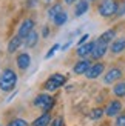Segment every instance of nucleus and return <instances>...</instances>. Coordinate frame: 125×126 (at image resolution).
<instances>
[{
  "mask_svg": "<svg viewBox=\"0 0 125 126\" xmlns=\"http://www.w3.org/2000/svg\"><path fill=\"white\" fill-rule=\"evenodd\" d=\"M53 22H54L56 26H62V25H65V23L68 22V16H66V12H65V11L59 12V14L53 18Z\"/></svg>",
  "mask_w": 125,
  "mask_h": 126,
  "instance_id": "19",
  "label": "nucleus"
},
{
  "mask_svg": "<svg viewBox=\"0 0 125 126\" xmlns=\"http://www.w3.org/2000/svg\"><path fill=\"white\" fill-rule=\"evenodd\" d=\"M31 31H34V20L33 18H25V20L22 22V25L19 26V35L22 37V39H25Z\"/></svg>",
  "mask_w": 125,
  "mask_h": 126,
  "instance_id": "6",
  "label": "nucleus"
},
{
  "mask_svg": "<svg viewBox=\"0 0 125 126\" xmlns=\"http://www.w3.org/2000/svg\"><path fill=\"white\" fill-rule=\"evenodd\" d=\"M29 65H31V57H29V54L22 52V54H19V55H17V66L20 68L22 71L28 69Z\"/></svg>",
  "mask_w": 125,
  "mask_h": 126,
  "instance_id": "12",
  "label": "nucleus"
},
{
  "mask_svg": "<svg viewBox=\"0 0 125 126\" xmlns=\"http://www.w3.org/2000/svg\"><path fill=\"white\" fill-rule=\"evenodd\" d=\"M59 48H60V46L57 45V43H56V45H53L51 48H49V51L46 52V55H45V59H51V57H53V55H54V52H56V51H57V49H59Z\"/></svg>",
  "mask_w": 125,
  "mask_h": 126,
  "instance_id": "24",
  "label": "nucleus"
},
{
  "mask_svg": "<svg viewBox=\"0 0 125 126\" xmlns=\"http://www.w3.org/2000/svg\"><path fill=\"white\" fill-rule=\"evenodd\" d=\"M114 39H116V29H108V31H105V32L99 37L97 40H101V42H104V43H107V45H108V43L113 42Z\"/></svg>",
  "mask_w": 125,
  "mask_h": 126,
  "instance_id": "18",
  "label": "nucleus"
},
{
  "mask_svg": "<svg viewBox=\"0 0 125 126\" xmlns=\"http://www.w3.org/2000/svg\"><path fill=\"white\" fill-rule=\"evenodd\" d=\"M122 51H125V37L116 39L111 43V52L113 54H121Z\"/></svg>",
  "mask_w": 125,
  "mask_h": 126,
  "instance_id": "15",
  "label": "nucleus"
},
{
  "mask_svg": "<svg viewBox=\"0 0 125 126\" xmlns=\"http://www.w3.org/2000/svg\"><path fill=\"white\" fill-rule=\"evenodd\" d=\"M49 123H51V115H49V112H43V114L36 118L33 126H49Z\"/></svg>",
  "mask_w": 125,
  "mask_h": 126,
  "instance_id": "17",
  "label": "nucleus"
},
{
  "mask_svg": "<svg viewBox=\"0 0 125 126\" xmlns=\"http://www.w3.org/2000/svg\"><path fill=\"white\" fill-rule=\"evenodd\" d=\"M117 3L116 0H104V2L99 5V14L102 17H113L117 12Z\"/></svg>",
  "mask_w": 125,
  "mask_h": 126,
  "instance_id": "3",
  "label": "nucleus"
},
{
  "mask_svg": "<svg viewBox=\"0 0 125 126\" xmlns=\"http://www.w3.org/2000/svg\"><path fill=\"white\" fill-rule=\"evenodd\" d=\"M17 85V74L14 69L11 68H6L5 71L0 75V89L3 92H9L16 88Z\"/></svg>",
  "mask_w": 125,
  "mask_h": 126,
  "instance_id": "1",
  "label": "nucleus"
},
{
  "mask_svg": "<svg viewBox=\"0 0 125 126\" xmlns=\"http://www.w3.org/2000/svg\"><path fill=\"white\" fill-rule=\"evenodd\" d=\"M6 126H29L26 120H23V118H16V120H12L9 122Z\"/></svg>",
  "mask_w": 125,
  "mask_h": 126,
  "instance_id": "23",
  "label": "nucleus"
},
{
  "mask_svg": "<svg viewBox=\"0 0 125 126\" xmlns=\"http://www.w3.org/2000/svg\"><path fill=\"white\" fill-rule=\"evenodd\" d=\"M113 92L116 97H125V81H121L113 88Z\"/></svg>",
  "mask_w": 125,
  "mask_h": 126,
  "instance_id": "21",
  "label": "nucleus"
},
{
  "mask_svg": "<svg viewBox=\"0 0 125 126\" xmlns=\"http://www.w3.org/2000/svg\"><path fill=\"white\" fill-rule=\"evenodd\" d=\"M88 8H90L88 0H79L77 5H76V8H74V16H76V17H82L83 14H86Z\"/></svg>",
  "mask_w": 125,
  "mask_h": 126,
  "instance_id": "13",
  "label": "nucleus"
},
{
  "mask_svg": "<svg viewBox=\"0 0 125 126\" xmlns=\"http://www.w3.org/2000/svg\"><path fill=\"white\" fill-rule=\"evenodd\" d=\"M49 126H63V118L62 117L56 118V120H53L51 123H49Z\"/></svg>",
  "mask_w": 125,
  "mask_h": 126,
  "instance_id": "27",
  "label": "nucleus"
},
{
  "mask_svg": "<svg viewBox=\"0 0 125 126\" xmlns=\"http://www.w3.org/2000/svg\"><path fill=\"white\" fill-rule=\"evenodd\" d=\"M48 34H49V29H48V26H45V28H43V31H42V35L43 37H48Z\"/></svg>",
  "mask_w": 125,
  "mask_h": 126,
  "instance_id": "30",
  "label": "nucleus"
},
{
  "mask_svg": "<svg viewBox=\"0 0 125 126\" xmlns=\"http://www.w3.org/2000/svg\"><path fill=\"white\" fill-rule=\"evenodd\" d=\"M25 42V46L26 48H34L37 45V42H39V34L36 32V31H31V32L23 39Z\"/></svg>",
  "mask_w": 125,
  "mask_h": 126,
  "instance_id": "16",
  "label": "nucleus"
},
{
  "mask_svg": "<svg viewBox=\"0 0 125 126\" xmlns=\"http://www.w3.org/2000/svg\"><path fill=\"white\" fill-rule=\"evenodd\" d=\"M22 43H23V39H22V37L19 35V34L14 35V37L9 40V43H8V52H9V54H14L17 49L22 46Z\"/></svg>",
  "mask_w": 125,
  "mask_h": 126,
  "instance_id": "14",
  "label": "nucleus"
},
{
  "mask_svg": "<svg viewBox=\"0 0 125 126\" xmlns=\"http://www.w3.org/2000/svg\"><path fill=\"white\" fill-rule=\"evenodd\" d=\"M116 126H125V114L117 115V118H116Z\"/></svg>",
  "mask_w": 125,
  "mask_h": 126,
  "instance_id": "26",
  "label": "nucleus"
},
{
  "mask_svg": "<svg viewBox=\"0 0 125 126\" xmlns=\"http://www.w3.org/2000/svg\"><path fill=\"white\" fill-rule=\"evenodd\" d=\"M62 11H63V9H62V5H60V3H56V5H53L51 8L48 9V17L53 20V18L57 16L59 12H62Z\"/></svg>",
  "mask_w": 125,
  "mask_h": 126,
  "instance_id": "20",
  "label": "nucleus"
},
{
  "mask_svg": "<svg viewBox=\"0 0 125 126\" xmlns=\"http://www.w3.org/2000/svg\"><path fill=\"white\" fill-rule=\"evenodd\" d=\"M116 16H119V17L125 16V0H124V2H121V5H117V12H116Z\"/></svg>",
  "mask_w": 125,
  "mask_h": 126,
  "instance_id": "25",
  "label": "nucleus"
},
{
  "mask_svg": "<svg viewBox=\"0 0 125 126\" xmlns=\"http://www.w3.org/2000/svg\"><path fill=\"white\" fill-rule=\"evenodd\" d=\"M107 49H108V45L104 43L101 40H96L94 42V48H93V52H91V57L93 59H102L105 54H107Z\"/></svg>",
  "mask_w": 125,
  "mask_h": 126,
  "instance_id": "5",
  "label": "nucleus"
},
{
  "mask_svg": "<svg viewBox=\"0 0 125 126\" xmlns=\"http://www.w3.org/2000/svg\"><path fill=\"white\" fill-rule=\"evenodd\" d=\"M74 2H77V0H65L66 5H71V3H74Z\"/></svg>",
  "mask_w": 125,
  "mask_h": 126,
  "instance_id": "31",
  "label": "nucleus"
},
{
  "mask_svg": "<svg viewBox=\"0 0 125 126\" xmlns=\"http://www.w3.org/2000/svg\"><path fill=\"white\" fill-rule=\"evenodd\" d=\"M104 69H105V66H104V63H94V65H91L90 66V69L86 71V79H90V80H94V79H97L99 75H102V72H104Z\"/></svg>",
  "mask_w": 125,
  "mask_h": 126,
  "instance_id": "7",
  "label": "nucleus"
},
{
  "mask_svg": "<svg viewBox=\"0 0 125 126\" xmlns=\"http://www.w3.org/2000/svg\"><path fill=\"white\" fill-rule=\"evenodd\" d=\"M65 83H66V77L63 74H53L51 77L43 83V88H45L46 91H56V89H59L60 86H63Z\"/></svg>",
  "mask_w": 125,
  "mask_h": 126,
  "instance_id": "2",
  "label": "nucleus"
},
{
  "mask_svg": "<svg viewBox=\"0 0 125 126\" xmlns=\"http://www.w3.org/2000/svg\"><path fill=\"white\" fill-rule=\"evenodd\" d=\"M34 106H37V108H42L43 112H49V111H51V108L54 106V98H53L51 95H48V94H40V95L36 97Z\"/></svg>",
  "mask_w": 125,
  "mask_h": 126,
  "instance_id": "4",
  "label": "nucleus"
},
{
  "mask_svg": "<svg viewBox=\"0 0 125 126\" xmlns=\"http://www.w3.org/2000/svg\"><path fill=\"white\" fill-rule=\"evenodd\" d=\"M105 114L104 112V109H101V108H96V109H93L91 112H90V118L91 120H99L102 115Z\"/></svg>",
  "mask_w": 125,
  "mask_h": 126,
  "instance_id": "22",
  "label": "nucleus"
},
{
  "mask_svg": "<svg viewBox=\"0 0 125 126\" xmlns=\"http://www.w3.org/2000/svg\"><path fill=\"white\" fill-rule=\"evenodd\" d=\"M46 2H51V0H46Z\"/></svg>",
  "mask_w": 125,
  "mask_h": 126,
  "instance_id": "32",
  "label": "nucleus"
},
{
  "mask_svg": "<svg viewBox=\"0 0 125 126\" xmlns=\"http://www.w3.org/2000/svg\"><path fill=\"white\" fill-rule=\"evenodd\" d=\"M93 48H94V42H86L83 45L77 46V55L82 57V59L88 57V55H91V52H93Z\"/></svg>",
  "mask_w": 125,
  "mask_h": 126,
  "instance_id": "10",
  "label": "nucleus"
},
{
  "mask_svg": "<svg viewBox=\"0 0 125 126\" xmlns=\"http://www.w3.org/2000/svg\"><path fill=\"white\" fill-rule=\"evenodd\" d=\"M71 45H73V40H68V42L65 43V45H63V46H62V51H66V49H68V48H70Z\"/></svg>",
  "mask_w": 125,
  "mask_h": 126,
  "instance_id": "29",
  "label": "nucleus"
},
{
  "mask_svg": "<svg viewBox=\"0 0 125 126\" xmlns=\"http://www.w3.org/2000/svg\"><path fill=\"white\" fill-rule=\"evenodd\" d=\"M88 39H90V35H88V34H83V35L79 39V42H77V46H80V45H83V43H86V40H88Z\"/></svg>",
  "mask_w": 125,
  "mask_h": 126,
  "instance_id": "28",
  "label": "nucleus"
},
{
  "mask_svg": "<svg viewBox=\"0 0 125 126\" xmlns=\"http://www.w3.org/2000/svg\"><path fill=\"white\" fill-rule=\"evenodd\" d=\"M121 111H122V103L119 100H113V102H110L108 106L105 108V114L108 117H116Z\"/></svg>",
  "mask_w": 125,
  "mask_h": 126,
  "instance_id": "9",
  "label": "nucleus"
},
{
  "mask_svg": "<svg viewBox=\"0 0 125 126\" xmlns=\"http://www.w3.org/2000/svg\"><path fill=\"white\" fill-rule=\"evenodd\" d=\"M90 66H91V62L86 60V59H83V60H80V62H77L76 65H74L73 71H74V74L82 75V74H86V71L90 69Z\"/></svg>",
  "mask_w": 125,
  "mask_h": 126,
  "instance_id": "11",
  "label": "nucleus"
},
{
  "mask_svg": "<svg viewBox=\"0 0 125 126\" xmlns=\"http://www.w3.org/2000/svg\"><path fill=\"white\" fill-rule=\"evenodd\" d=\"M122 77V71L119 68H111L108 69V72L105 74V77H104V83H107V85H111V83H114L116 80H119Z\"/></svg>",
  "mask_w": 125,
  "mask_h": 126,
  "instance_id": "8",
  "label": "nucleus"
}]
</instances>
